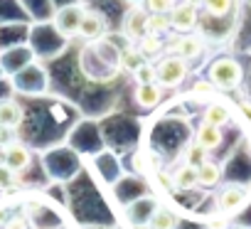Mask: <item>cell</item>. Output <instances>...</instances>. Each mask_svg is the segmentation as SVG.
Returning <instances> with one entry per match:
<instances>
[{"label": "cell", "mask_w": 251, "mask_h": 229, "mask_svg": "<svg viewBox=\"0 0 251 229\" xmlns=\"http://www.w3.org/2000/svg\"><path fill=\"white\" fill-rule=\"evenodd\" d=\"M3 229H27V219L23 214H13V217H8Z\"/></svg>", "instance_id": "obj_26"}, {"label": "cell", "mask_w": 251, "mask_h": 229, "mask_svg": "<svg viewBox=\"0 0 251 229\" xmlns=\"http://www.w3.org/2000/svg\"><path fill=\"white\" fill-rule=\"evenodd\" d=\"M229 227V219L222 214V217H209L207 219V229H226Z\"/></svg>", "instance_id": "obj_27"}, {"label": "cell", "mask_w": 251, "mask_h": 229, "mask_svg": "<svg viewBox=\"0 0 251 229\" xmlns=\"http://www.w3.org/2000/svg\"><path fill=\"white\" fill-rule=\"evenodd\" d=\"M222 182V165L217 160H204L200 168H197V185L202 187H217Z\"/></svg>", "instance_id": "obj_13"}, {"label": "cell", "mask_w": 251, "mask_h": 229, "mask_svg": "<svg viewBox=\"0 0 251 229\" xmlns=\"http://www.w3.org/2000/svg\"><path fill=\"white\" fill-rule=\"evenodd\" d=\"M136 47L146 54V59H151L153 54H160L163 50H165V42H163V37H158V35H143L138 42H136Z\"/></svg>", "instance_id": "obj_18"}, {"label": "cell", "mask_w": 251, "mask_h": 229, "mask_svg": "<svg viewBox=\"0 0 251 229\" xmlns=\"http://www.w3.org/2000/svg\"><path fill=\"white\" fill-rule=\"evenodd\" d=\"M118 62H121V67H123L126 72H131V74H133V72H136L138 67H143L148 59H146V54H143L138 47L131 45V47H126V50L121 52V59H118Z\"/></svg>", "instance_id": "obj_17"}, {"label": "cell", "mask_w": 251, "mask_h": 229, "mask_svg": "<svg viewBox=\"0 0 251 229\" xmlns=\"http://www.w3.org/2000/svg\"><path fill=\"white\" fill-rule=\"evenodd\" d=\"M239 108H241V113H244V119L251 124V103H249V101H241V103H239Z\"/></svg>", "instance_id": "obj_29"}, {"label": "cell", "mask_w": 251, "mask_h": 229, "mask_svg": "<svg viewBox=\"0 0 251 229\" xmlns=\"http://www.w3.org/2000/svg\"><path fill=\"white\" fill-rule=\"evenodd\" d=\"M177 214L168 207H158L151 217H148V229H175L177 227Z\"/></svg>", "instance_id": "obj_16"}, {"label": "cell", "mask_w": 251, "mask_h": 229, "mask_svg": "<svg viewBox=\"0 0 251 229\" xmlns=\"http://www.w3.org/2000/svg\"><path fill=\"white\" fill-rule=\"evenodd\" d=\"M229 119H231V111H229V106L226 103H222V101H212L207 108H204V124H212V126H226L229 124Z\"/></svg>", "instance_id": "obj_14"}, {"label": "cell", "mask_w": 251, "mask_h": 229, "mask_svg": "<svg viewBox=\"0 0 251 229\" xmlns=\"http://www.w3.org/2000/svg\"><path fill=\"white\" fill-rule=\"evenodd\" d=\"M197 23H200V10L192 3H185V0H182V3H177L170 10V27L175 32H180V35L192 32L197 27Z\"/></svg>", "instance_id": "obj_4"}, {"label": "cell", "mask_w": 251, "mask_h": 229, "mask_svg": "<svg viewBox=\"0 0 251 229\" xmlns=\"http://www.w3.org/2000/svg\"><path fill=\"white\" fill-rule=\"evenodd\" d=\"M207 155H209V153H207L197 141H195V143H190V146L185 148V163H187V165H192V168H200V165L207 160Z\"/></svg>", "instance_id": "obj_20"}, {"label": "cell", "mask_w": 251, "mask_h": 229, "mask_svg": "<svg viewBox=\"0 0 251 229\" xmlns=\"http://www.w3.org/2000/svg\"><path fill=\"white\" fill-rule=\"evenodd\" d=\"M246 202H249V190L244 185H226L217 197V207L224 217L241 212L246 207Z\"/></svg>", "instance_id": "obj_3"}, {"label": "cell", "mask_w": 251, "mask_h": 229, "mask_svg": "<svg viewBox=\"0 0 251 229\" xmlns=\"http://www.w3.org/2000/svg\"><path fill=\"white\" fill-rule=\"evenodd\" d=\"M3 163L20 175V173H25L32 165V153H30V148L25 143L13 141V143L3 146Z\"/></svg>", "instance_id": "obj_8"}, {"label": "cell", "mask_w": 251, "mask_h": 229, "mask_svg": "<svg viewBox=\"0 0 251 229\" xmlns=\"http://www.w3.org/2000/svg\"><path fill=\"white\" fill-rule=\"evenodd\" d=\"M148 15L151 13L143 5H136V8H131L128 13L123 15L121 30H123V35L128 37L131 42H138L143 35H148Z\"/></svg>", "instance_id": "obj_5"}, {"label": "cell", "mask_w": 251, "mask_h": 229, "mask_svg": "<svg viewBox=\"0 0 251 229\" xmlns=\"http://www.w3.org/2000/svg\"><path fill=\"white\" fill-rule=\"evenodd\" d=\"M103 32H106V18L99 10H86L84 20H81V27H79V35L84 40H99Z\"/></svg>", "instance_id": "obj_10"}, {"label": "cell", "mask_w": 251, "mask_h": 229, "mask_svg": "<svg viewBox=\"0 0 251 229\" xmlns=\"http://www.w3.org/2000/svg\"><path fill=\"white\" fill-rule=\"evenodd\" d=\"M185 3H192V5H202V0H185Z\"/></svg>", "instance_id": "obj_30"}, {"label": "cell", "mask_w": 251, "mask_h": 229, "mask_svg": "<svg viewBox=\"0 0 251 229\" xmlns=\"http://www.w3.org/2000/svg\"><path fill=\"white\" fill-rule=\"evenodd\" d=\"M195 141L207 151V153H214L222 143H224V133H222V128L219 126H212V124H200V128H197V133H195Z\"/></svg>", "instance_id": "obj_11"}, {"label": "cell", "mask_w": 251, "mask_h": 229, "mask_svg": "<svg viewBox=\"0 0 251 229\" xmlns=\"http://www.w3.org/2000/svg\"><path fill=\"white\" fill-rule=\"evenodd\" d=\"M84 13H86V8L79 5V3H76V5H67V8H62V10L57 13V18H54V27H57V32L64 35V37H74V35H79V27H81Z\"/></svg>", "instance_id": "obj_6"}, {"label": "cell", "mask_w": 251, "mask_h": 229, "mask_svg": "<svg viewBox=\"0 0 251 229\" xmlns=\"http://www.w3.org/2000/svg\"><path fill=\"white\" fill-rule=\"evenodd\" d=\"M168 52L175 54V57H180V59H185V62H192V59H197L204 52V42L197 35H192V32L177 35L175 40L168 42Z\"/></svg>", "instance_id": "obj_7"}, {"label": "cell", "mask_w": 251, "mask_h": 229, "mask_svg": "<svg viewBox=\"0 0 251 229\" xmlns=\"http://www.w3.org/2000/svg\"><path fill=\"white\" fill-rule=\"evenodd\" d=\"M133 99H136V103L143 106V108H155V106L163 101V86H160L158 81H153V84H136Z\"/></svg>", "instance_id": "obj_12"}, {"label": "cell", "mask_w": 251, "mask_h": 229, "mask_svg": "<svg viewBox=\"0 0 251 229\" xmlns=\"http://www.w3.org/2000/svg\"><path fill=\"white\" fill-rule=\"evenodd\" d=\"M234 0H202V8L209 18H226L231 13Z\"/></svg>", "instance_id": "obj_19"}, {"label": "cell", "mask_w": 251, "mask_h": 229, "mask_svg": "<svg viewBox=\"0 0 251 229\" xmlns=\"http://www.w3.org/2000/svg\"><path fill=\"white\" fill-rule=\"evenodd\" d=\"M18 182H20V180H18V173H15V170H10L5 163H0V192L13 190Z\"/></svg>", "instance_id": "obj_23"}, {"label": "cell", "mask_w": 251, "mask_h": 229, "mask_svg": "<svg viewBox=\"0 0 251 229\" xmlns=\"http://www.w3.org/2000/svg\"><path fill=\"white\" fill-rule=\"evenodd\" d=\"M13 133H15V131H10V128H3V126H0V148L15 141V136H13Z\"/></svg>", "instance_id": "obj_28"}, {"label": "cell", "mask_w": 251, "mask_h": 229, "mask_svg": "<svg viewBox=\"0 0 251 229\" xmlns=\"http://www.w3.org/2000/svg\"><path fill=\"white\" fill-rule=\"evenodd\" d=\"M214 91H217V86H214L209 79H204V81H195V86H192V94H195V96H204V99H212Z\"/></svg>", "instance_id": "obj_25"}, {"label": "cell", "mask_w": 251, "mask_h": 229, "mask_svg": "<svg viewBox=\"0 0 251 229\" xmlns=\"http://www.w3.org/2000/svg\"><path fill=\"white\" fill-rule=\"evenodd\" d=\"M244 79V69L236 59L231 57H219L209 64V81L222 89V91H229V89H236Z\"/></svg>", "instance_id": "obj_1"}, {"label": "cell", "mask_w": 251, "mask_h": 229, "mask_svg": "<svg viewBox=\"0 0 251 229\" xmlns=\"http://www.w3.org/2000/svg\"><path fill=\"white\" fill-rule=\"evenodd\" d=\"M173 187L175 190H182V192H187V190H195L197 187V168H192V165H180L177 170H175V175H173Z\"/></svg>", "instance_id": "obj_15"}, {"label": "cell", "mask_w": 251, "mask_h": 229, "mask_svg": "<svg viewBox=\"0 0 251 229\" xmlns=\"http://www.w3.org/2000/svg\"><path fill=\"white\" fill-rule=\"evenodd\" d=\"M133 79H136V84H153L155 81V64L146 62L143 67H138L133 72Z\"/></svg>", "instance_id": "obj_24"}, {"label": "cell", "mask_w": 251, "mask_h": 229, "mask_svg": "<svg viewBox=\"0 0 251 229\" xmlns=\"http://www.w3.org/2000/svg\"><path fill=\"white\" fill-rule=\"evenodd\" d=\"M25 121V108L15 101V99H3L0 101V126L18 131Z\"/></svg>", "instance_id": "obj_9"}, {"label": "cell", "mask_w": 251, "mask_h": 229, "mask_svg": "<svg viewBox=\"0 0 251 229\" xmlns=\"http://www.w3.org/2000/svg\"><path fill=\"white\" fill-rule=\"evenodd\" d=\"M170 15H148V32L163 37L165 32H170Z\"/></svg>", "instance_id": "obj_21"}, {"label": "cell", "mask_w": 251, "mask_h": 229, "mask_svg": "<svg viewBox=\"0 0 251 229\" xmlns=\"http://www.w3.org/2000/svg\"><path fill=\"white\" fill-rule=\"evenodd\" d=\"M175 5H177V0H143V8L151 15H170Z\"/></svg>", "instance_id": "obj_22"}, {"label": "cell", "mask_w": 251, "mask_h": 229, "mask_svg": "<svg viewBox=\"0 0 251 229\" xmlns=\"http://www.w3.org/2000/svg\"><path fill=\"white\" fill-rule=\"evenodd\" d=\"M187 76V62L175 57V54H168L163 57L158 64H155V81L163 86V89H175L185 81Z\"/></svg>", "instance_id": "obj_2"}]
</instances>
